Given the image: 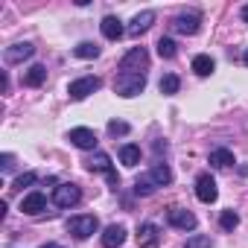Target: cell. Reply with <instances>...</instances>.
I'll return each mask as SVG.
<instances>
[{"instance_id":"1","label":"cell","mask_w":248,"mask_h":248,"mask_svg":"<svg viewBox=\"0 0 248 248\" xmlns=\"http://www.w3.org/2000/svg\"><path fill=\"white\" fill-rule=\"evenodd\" d=\"M143 88H146V76H143V73H120V76L114 79V93L126 96V99L143 93Z\"/></svg>"},{"instance_id":"2","label":"cell","mask_w":248,"mask_h":248,"mask_svg":"<svg viewBox=\"0 0 248 248\" xmlns=\"http://www.w3.org/2000/svg\"><path fill=\"white\" fill-rule=\"evenodd\" d=\"M99 231V222H96V216H91V213H79V216H70L67 219V233H73L76 239H88V236H93Z\"/></svg>"},{"instance_id":"3","label":"cell","mask_w":248,"mask_h":248,"mask_svg":"<svg viewBox=\"0 0 248 248\" xmlns=\"http://www.w3.org/2000/svg\"><path fill=\"white\" fill-rule=\"evenodd\" d=\"M149 67V53L143 47H132L126 56L120 59V70L123 73H143Z\"/></svg>"},{"instance_id":"4","label":"cell","mask_w":248,"mask_h":248,"mask_svg":"<svg viewBox=\"0 0 248 248\" xmlns=\"http://www.w3.org/2000/svg\"><path fill=\"white\" fill-rule=\"evenodd\" d=\"M102 88V79H96V76H82V79H76V82H70V88H67V93H70V99H85V96H91V93H96Z\"/></svg>"},{"instance_id":"5","label":"cell","mask_w":248,"mask_h":248,"mask_svg":"<svg viewBox=\"0 0 248 248\" xmlns=\"http://www.w3.org/2000/svg\"><path fill=\"white\" fill-rule=\"evenodd\" d=\"M167 222H170L172 228H178V231H193V228L199 225V219H196L187 207H170V210H167Z\"/></svg>"},{"instance_id":"6","label":"cell","mask_w":248,"mask_h":248,"mask_svg":"<svg viewBox=\"0 0 248 248\" xmlns=\"http://www.w3.org/2000/svg\"><path fill=\"white\" fill-rule=\"evenodd\" d=\"M196 196H199V202H204V204L216 202L219 190H216V181H213V175H210V172H202V175L196 178Z\"/></svg>"},{"instance_id":"7","label":"cell","mask_w":248,"mask_h":248,"mask_svg":"<svg viewBox=\"0 0 248 248\" xmlns=\"http://www.w3.org/2000/svg\"><path fill=\"white\" fill-rule=\"evenodd\" d=\"M79 199H82V190L76 184H59L53 193V202L59 207H73V204H79Z\"/></svg>"},{"instance_id":"8","label":"cell","mask_w":248,"mask_h":248,"mask_svg":"<svg viewBox=\"0 0 248 248\" xmlns=\"http://www.w3.org/2000/svg\"><path fill=\"white\" fill-rule=\"evenodd\" d=\"M32 53H35V47H32L30 41H24V44H12V47L3 50V62H6V64H21V62L32 59Z\"/></svg>"},{"instance_id":"9","label":"cell","mask_w":248,"mask_h":248,"mask_svg":"<svg viewBox=\"0 0 248 248\" xmlns=\"http://www.w3.org/2000/svg\"><path fill=\"white\" fill-rule=\"evenodd\" d=\"M199 27H202V18H199L196 12H190V15H178V18L172 21V30L181 32V35H196Z\"/></svg>"},{"instance_id":"10","label":"cell","mask_w":248,"mask_h":248,"mask_svg":"<svg viewBox=\"0 0 248 248\" xmlns=\"http://www.w3.org/2000/svg\"><path fill=\"white\" fill-rule=\"evenodd\" d=\"M21 210L27 213V216H38V213H44L47 210V199H44V193H30V196H24L21 199Z\"/></svg>"},{"instance_id":"11","label":"cell","mask_w":248,"mask_h":248,"mask_svg":"<svg viewBox=\"0 0 248 248\" xmlns=\"http://www.w3.org/2000/svg\"><path fill=\"white\" fill-rule=\"evenodd\" d=\"M158 242H161V231H158V225L143 222V225L138 228V245H140V248H155Z\"/></svg>"},{"instance_id":"12","label":"cell","mask_w":248,"mask_h":248,"mask_svg":"<svg viewBox=\"0 0 248 248\" xmlns=\"http://www.w3.org/2000/svg\"><path fill=\"white\" fill-rule=\"evenodd\" d=\"M67 140H70L73 146H79V149H93V146H96V135H93L91 129H85V126H79V129H70Z\"/></svg>"},{"instance_id":"13","label":"cell","mask_w":248,"mask_h":248,"mask_svg":"<svg viewBox=\"0 0 248 248\" xmlns=\"http://www.w3.org/2000/svg\"><path fill=\"white\" fill-rule=\"evenodd\" d=\"M152 24H155V12H152V9H146V12H140V15H135V18H132V24H129V35H135V38H138V35H143Z\"/></svg>"},{"instance_id":"14","label":"cell","mask_w":248,"mask_h":248,"mask_svg":"<svg viewBox=\"0 0 248 248\" xmlns=\"http://www.w3.org/2000/svg\"><path fill=\"white\" fill-rule=\"evenodd\" d=\"M123 242H126V228L123 225H108L102 231V245L105 248H120Z\"/></svg>"},{"instance_id":"15","label":"cell","mask_w":248,"mask_h":248,"mask_svg":"<svg viewBox=\"0 0 248 248\" xmlns=\"http://www.w3.org/2000/svg\"><path fill=\"white\" fill-rule=\"evenodd\" d=\"M99 30H102V35L108 38V41H120L123 38V21L120 18H114V15H108V18H102V24H99Z\"/></svg>"},{"instance_id":"16","label":"cell","mask_w":248,"mask_h":248,"mask_svg":"<svg viewBox=\"0 0 248 248\" xmlns=\"http://www.w3.org/2000/svg\"><path fill=\"white\" fill-rule=\"evenodd\" d=\"M44 79H47V67H44V64H32V67L24 73V85H30V88L44 85Z\"/></svg>"},{"instance_id":"17","label":"cell","mask_w":248,"mask_h":248,"mask_svg":"<svg viewBox=\"0 0 248 248\" xmlns=\"http://www.w3.org/2000/svg\"><path fill=\"white\" fill-rule=\"evenodd\" d=\"M85 167H88L91 172H105V175L114 170V167H111V158H108L105 152H96V155H91V161H88Z\"/></svg>"},{"instance_id":"18","label":"cell","mask_w":248,"mask_h":248,"mask_svg":"<svg viewBox=\"0 0 248 248\" xmlns=\"http://www.w3.org/2000/svg\"><path fill=\"white\" fill-rule=\"evenodd\" d=\"M120 161L126 164V167H138L140 164V146H135V143H126L120 149Z\"/></svg>"},{"instance_id":"19","label":"cell","mask_w":248,"mask_h":248,"mask_svg":"<svg viewBox=\"0 0 248 248\" xmlns=\"http://www.w3.org/2000/svg\"><path fill=\"white\" fill-rule=\"evenodd\" d=\"M231 164H233V152H231V149H213V152H210V167L225 170V167H231Z\"/></svg>"},{"instance_id":"20","label":"cell","mask_w":248,"mask_h":248,"mask_svg":"<svg viewBox=\"0 0 248 248\" xmlns=\"http://www.w3.org/2000/svg\"><path fill=\"white\" fill-rule=\"evenodd\" d=\"M193 70H196L199 76H210V73L216 70V62H213L210 56H204V53H202V56H196V59H193Z\"/></svg>"},{"instance_id":"21","label":"cell","mask_w":248,"mask_h":248,"mask_svg":"<svg viewBox=\"0 0 248 248\" xmlns=\"http://www.w3.org/2000/svg\"><path fill=\"white\" fill-rule=\"evenodd\" d=\"M158 88H161V93H164V96H172V93H178V88H181V79H178L175 73H167V76H161Z\"/></svg>"},{"instance_id":"22","label":"cell","mask_w":248,"mask_h":248,"mask_svg":"<svg viewBox=\"0 0 248 248\" xmlns=\"http://www.w3.org/2000/svg\"><path fill=\"white\" fill-rule=\"evenodd\" d=\"M155 190H158V181L152 178V172H149V175H140V178L135 181V193H138V196H152Z\"/></svg>"},{"instance_id":"23","label":"cell","mask_w":248,"mask_h":248,"mask_svg":"<svg viewBox=\"0 0 248 248\" xmlns=\"http://www.w3.org/2000/svg\"><path fill=\"white\" fill-rule=\"evenodd\" d=\"M73 56H79V59H96L99 56V47L93 41H82V44L73 47Z\"/></svg>"},{"instance_id":"24","label":"cell","mask_w":248,"mask_h":248,"mask_svg":"<svg viewBox=\"0 0 248 248\" xmlns=\"http://www.w3.org/2000/svg\"><path fill=\"white\" fill-rule=\"evenodd\" d=\"M152 178L158 181V187H167V184L172 181V170H170L167 164H155V167H152Z\"/></svg>"},{"instance_id":"25","label":"cell","mask_w":248,"mask_h":248,"mask_svg":"<svg viewBox=\"0 0 248 248\" xmlns=\"http://www.w3.org/2000/svg\"><path fill=\"white\" fill-rule=\"evenodd\" d=\"M175 53H178V50H175V41H172V38H161V41H158V56H161V59H172Z\"/></svg>"},{"instance_id":"26","label":"cell","mask_w":248,"mask_h":248,"mask_svg":"<svg viewBox=\"0 0 248 248\" xmlns=\"http://www.w3.org/2000/svg\"><path fill=\"white\" fill-rule=\"evenodd\" d=\"M219 225H222L225 231H233V228L239 225V216H236L233 210H222V216H219Z\"/></svg>"},{"instance_id":"27","label":"cell","mask_w":248,"mask_h":248,"mask_svg":"<svg viewBox=\"0 0 248 248\" xmlns=\"http://www.w3.org/2000/svg\"><path fill=\"white\" fill-rule=\"evenodd\" d=\"M184 248H213V242H210V236L196 233V236H190V239H187V245H184Z\"/></svg>"},{"instance_id":"28","label":"cell","mask_w":248,"mask_h":248,"mask_svg":"<svg viewBox=\"0 0 248 248\" xmlns=\"http://www.w3.org/2000/svg\"><path fill=\"white\" fill-rule=\"evenodd\" d=\"M30 184H35V172H24V175H18V178L12 181V190H24V187H30Z\"/></svg>"},{"instance_id":"29","label":"cell","mask_w":248,"mask_h":248,"mask_svg":"<svg viewBox=\"0 0 248 248\" xmlns=\"http://www.w3.org/2000/svg\"><path fill=\"white\" fill-rule=\"evenodd\" d=\"M108 135H129V123H123V120H111L108 123Z\"/></svg>"},{"instance_id":"30","label":"cell","mask_w":248,"mask_h":248,"mask_svg":"<svg viewBox=\"0 0 248 248\" xmlns=\"http://www.w3.org/2000/svg\"><path fill=\"white\" fill-rule=\"evenodd\" d=\"M0 161H3V172H9V170H12V167H15V158H12V155H9V152H6V155H3V158H0Z\"/></svg>"},{"instance_id":"31","label":"cell","mask_w":248,"mask_h":248,"mask_svg":"<svg viewBox=\"0 0 248 248\" xmlns=\"http://www.w3.org/2000/svg\"><path fill=\"white\" fill-rule=\"evenodd\" d=\"M242 21L248 24V6H242Z\"/></svg>"},{"instance_id":"32","label":"cell","mask_w":248,"mask_h":248,"mask_svg":"<svg viewBox=\"0 0 248 248\" xmlns=\"http://www.w3.org/2000/svg\"><path fill=\"white\" fill-rule=\"evenodd\" d=\"M41 248H62L59 242H47V245H41Z\"/></svg>"},{"instance_id":"33","label":"cell","mask_w":248,"mask_h":248,"mask_svg":"<svg viewBox=\"0 0 248 248\" xmlns=\"http://www.w3.org/2000/svg\"><path fill=\"white\" fill-rule=\"evenodd\" d=\"M245 64H248V53H245Z\"/></svg>"}]
</instances>
